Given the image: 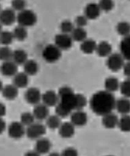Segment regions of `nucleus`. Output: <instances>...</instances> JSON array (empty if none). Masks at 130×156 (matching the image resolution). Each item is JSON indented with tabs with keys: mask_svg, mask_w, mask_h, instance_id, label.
<instances>
[{
	"mask_svg": "<svg viewBox=\"0 0 130 156\" xmlns=\"http://www.w3.org/2000/svg\"><path fill=\"white\" fill-rule=\"evenodd\" d=\"M24 156H40V154L35 151H30L27 152Z\"/></svg>",
	"mask_w": 130,
	"mask_h": 156,
	"instance_id": "obj_46",
	"label": "nucleus"
},
{
	"mask_svg": "<svg viewBox=\"0 0 130 156\" xmlns=\"http://www.w3.org/2000/svg\"><path fill=\"white\" fill-rule=\"evenodd\" d=\"M17 15L15 11L12 8H7L0 12V22L5 26H11L16 22Z\"/></svg>",
	"mask_w": 130,
	"mask_h": 156,
	"instance_id": "obj_9",
	"label": "nucleus"
},
{
	"mask_svg": "<svg viewBox=\"0 0 130 156\" xmlns=\"http://www.w3.org/2000/svg\"><path fill=\"white\" fill-rule=\"evenodd\" d=\"M14 40L12 31H2L0 34V44L3 46H9Z\"/></svg>",
	"mask_w": 130,
	"mask_h": 156,
	"instance_id": "obj_32",
	"label": "nucleus"
},
{
	"mask_svg": "<svg viewBox=\"0 0 130 156\" xmlns=\"http://www.w3.org/2000/svg\"><path fill=\"white\" fill-rule=\"evenodd\" d=\"M3 88H4L3 83H2V81L1 80H0V93H1L2 91V90H3Z\"/></svg>",
	"mask_w": 130,
	"mask_h": 156,
	"instance_id": "obj_48",
	"label": "nucleus"
},
{
	"mask_svg": "<svg viewBox=\"0 0 130 156\" xmlns=\"http://www.w3.org/2000/svg\"><path fill=\"white\" fill-rule=\"evenodd\" d=\"M0 72L4 76L14 77L18 73V66L12 60L4 62L0 66Z\"/></svg>",
	"mask_w": 130,
	"mask_h": 156,
	"instance_id": "obj_11",
	"label": "nucleus"
},
{
	"mask_svg": "<svg viewBox=\"0 0 130 156\" xmlns=\"http://www.w3.org/2000/svg\"><path fill=\"white\" fill-rule=\"evenodd\" d=\"M7 112V108L6 106L4 103H0V118H3L6 115Z\"/></svg>",
	"mask_w": 130,
	"mask_h": 156,
	"instance_id": "obj_45",
	"label": "nucleus"
},
{
	"mask_svg": "<svg viewBox=\"0 0 130 156\" xmlns=\"http://www.w3.org/2000/svg\"><path fill=\"white\" fill-rule=\"evenodd\" d=\"M71 37L73 41L77 42H82L87 39V34L84 28L75 27L71 33Z\"/></svg>",
	"mask_w": 130,
	"mask_h": 156,
	"instance_id": "obj_28",
	"label": "nucleus"
},
{
	"mask_svg": "<svg viewBox=\"0 0 130 156\" xmlns=\"http://www.w3.org/2000/svg\"><path fill=\"white\" fill-rule=\"evenodd\" d=\"M116 99L112 93L99 90L92 95L89 101L91 111L98 115H103L112 112L115 108Z\"/></svg>",
	"mask_w": 130,
	"mask_h": 156,
	"instance_id": "obj_1",
	"label": "nucleus"
},
{
	"mask_svg": "<svg viewBox=\"0 0 130 156\" xmlns=\"http://www.w3.org/2000/svg\"><path fill=\"white\" fill-rule=\"evenodd\" d=\"M59 102L55 108L56 115L60 118H65L71 115L76 108V96L69 86H62L57 93Z\"/></svg>",
	"mask_w": 130,
	"mask_h": 156,
	"instance_id": "obj_2",
	"label": "nucleus"
},
{
	"mask_svg": "<svg viewBox=\"0 0 130 156\" xmlns=\"http://www.w3.org/2000/svg\"><path fill=\"white\" fill-rule=\"evenodd\" d=\"M115 108L121 114H129L130 113V100L125 97L118 99L116 101Z\"/></svg>",
	"mask_w": 130,
	"mask_h": 156,
	"instance_id": "obj_19",
	"label": "nucleus"
},
{
	"mask_svg": "<svg viewBox=\"0 0 130 156\" xmlns=\"http://www.w3.org/2000/svg\"><path fill=\"white\" fill-rule=\"evenodd\" d=\"M42 94L38 88L32 87L28 88L24 94V98L26 101L31 105H37L42 101Z\"/></svg>",
	"mask_w": 130,
	"mask_h": 156,
	"instance_id": "obj_10",
	"label": "nucleus"
},
{
	"mask_svg": "<svg viewBox=\"0 0 130 156\" xmlns=\"http://www.w3.org/2000/svg\"><path fill=\"white\" fill-rule=\"evenodd\" d=\"M118 127L121 131L130 132V115H123L120 119H119Z\"/></svg>",
	"mask_w": 130,
	"mask_h": 156,
	"instance_id": "obj_33",
	"label": "nucleus"
},
{
	"mask_svg": "<svg viewBox=\"0 0 130 156\" xmlns=\"http://www.w3.org/2000/svg\"><path fill=\"white\" fill-rule=\"evenodd\" d=\"M61 118L57 115H49L47 119H46V126L51 130H55L59 128L61 126Z\"/></svg>",
	"mask_w": 130,
	"mask_h": 156,
	"instance_id": "obj_29",
	"label": "nucleus"
},
{
	"mask_svg": "<svg viewBox=\"0 0 130 156\" xmlns=\"http://www.w3.org/2000/svg\"><path fill=\"white\" fill-rule=\"evenodd\" d=\"M88 19L84 15H80L75 18L74 24L76 25V27L84 28V27H86L87 23H88Z\"/></svg>",
	"mask_w": 130,
	"mask_h": 156,
	"instance_id": "obj_41",
	"label": "nucleus"
},
{
	"mask_svg": "<svg viewBox=\"0 0 130 156\" xmlns=\"http://www.w3.org/2000/svg\"><path fill=\"white\" fill-rule=\"evenodd\" d=\"M48 156H61V154L57 153V152H52L49 154Z\"/></svg>",
	"mask_w": 130,
	"mask_h": 156,
	"instance_id": "obj_47",
	"label": "nucleus"
},
{
	"mask_svg": "<svg viewBox=\"0 0 130 156\" xmlns=\"http://www.w3.org/2000/svg\"><path fill=\"white\" fill-rule=\"evenodd\" d=\"M119 86H120V83L116 77H109L104 81L105 90L106 91L112 93V94L113 92L117 91V90L119 89Z\"/></svg>",
	"mask_w": 130,
	"mask_h": 156,
	"instance_id": "obj_27",
	"label": "nucleus"
},
{
	"mask_svg": "<svg viewBox=\"0 0 130 156\" xmlns=\"http://www.w3.org/2000/svg\"><path fill=\"white\" fill-rule=\"evenodd\" d=\"M1 10H2L1 9V5H0V12H1Z\"/></svg>",
	"mask_w": 130,
	"mask_h": 156,
	"instance_id": "obj_50",
	"label": "nucleus"
},
{
	"mask_svg": "<svg viewBox=\"0 0 130 156\" xmlns=\"http://www.w3.org/2000/svg\"><path fill=\"white\" fill-rule=\"evenodd\" d=\"M112 51V46L107 41H103L97 44L96 53L100 57H108Z\"/></svg>",
	"mask_w": 130,
	"mask_h": 156,
	"instance_id": "obj_21",
	"label": "nucleus"
},
{
	"mask_svg": "<svg viewBox=\"0 0 130 156\" xmlns=\"http://www.w3.org/2000/svg\"><path fill=\"white\" fill-rule=\"evenodd\" d=\"M27 2L25 0H12V9L14 11L21 12L26 9Z\"/></svg>",
	"mask_w": 130,
	"mask_h": 156,
	"instance_id": "obj_39",
	"label": "nucleus"
},
{
	"mask_svg": "<svg viewBox=\"0 0 130 156\" xmlns=\"http://www.w3.org/2000/svg\"><path fill=\"white\" fill-rule=\"evenodd\" d=\"M7 128V124L2 118H0V135L2 134Z\"/></svg>",
	"mask_w": 130,
	"mask_h": 156,
	"instance_id": "obj_44",
	"label": "nucleus"
},
{
	"mask_svg": "<svg viewBox=\"0 0 130 156\" xmlns=\"http://www.w3.org/2000/svg\"><path fill=\"white\" fill-rule=\"evenodd\" d=\"M52 148V143L50 140L46 138H40L37 139L35 145V151L40 155L48 153Z\"/></svg>",
	"mask_w": 130,
	"mask_h": 156,
	"instance_id": "obj_15",
	"label": "nucleus"
},
{
	"mask_svg": "<svg viewBox=\"0 0 130 156\" xmlns=\"http://www.w3.org/2000/svg\"><path fill=\"white\" fill-rule=\"evenodd\" d=\"M97 42L91 39H86L84 41L81 42L80 50L83 53L86 54H91L96 51L97 48Z\"/></svg>",
	"mask_w": 130,
	"mask_h": 156,
	"instance_id": "obj_24",
	"label": "nucleus"
},
{
	"mask_svg": "<svg viewBox=\"0 0 130 156\" xmlns=\"http://www.w3.org/2000/svg\"><path fill=\"white\" fill-rule=\"evenodd\" d=\"M119 50L120 54L124 60L127 62L130 61V35L123 37L122 40L119 44Z\"/></svg>",
	"mask_w": 130,
	"mask_h": 156,
	"instance_id": "obj_20",
	"label": "nucleus"
},
{
	"mask_svg": "<svg viewBox=\"0 0 130 156\" xmlns=\"http://www.w3.org/2000/svg\"><path fill=\"white\" fill-rule=\"evenodd\" d=\"M28 60V55L23 49H16L12 54V61L17 65H23Z\"/></svg>",
	"mask_w": 130,
	"mask_h": 156,
	"instance_id": "obj_25",
	"label": "nucleus"
},
{
	"mask_svg": "<svg viewBox=\"0 0 130 156\" xmlns=\"http://www.w3.org/2000/svg\"><path fill=\"white\" fill-rule=\"evenodd\" d=\"M42 101L47 107L56 106L59 102V96L54 90H47L42 94Z\"/></svg>",
	"mask_w": 130,
	"mask_h": 156,
	"instance_id": "obj_14",
	"label": "nucleus"
},
{
	"mask_svg": "<svg viewBox=\"0 0 130 156\" xmlns=\"http://www.w3.org/2000/svg\"><path fill=\"white\" fill-rule=\"evenodd\" d=\"M35 118L34 116L33 113L30 112L23 113L20 116V123L27 127L35 123Z\"/></svg>",
	"mask_w": 130,
	"mask_h": 156,
	"instance_id": "obj_35",
	"label": "nucleus"
},
{
	"mask_svg": "<svg viewBox=\"0 0 130 156\" xmlns=\"http://www.w3.org/2000/svg\"><path fill=\"white\" fill-rule=\"evenodd\" d=\"M123 71L124 74L127 79H130V61L127 62V63H124L123 66Z\"/></svg>",
	"mask_w": 130,
	"mask_h": 156,
	"instance_id": "obj_43",
	"label": "nucleus"
},
{
	"mask_svg": "<svg viewBox=\"0 0 130 156\" xmlns=\"http://www.w3.org/2000/svg\"><path fill=\"white\" fill-rule=\"evenodd\" d=\"M106 64L110 70L117 72L123 68L124 64V58L120 54H111L107 57Z\"/></svg>",
	"mask_w": 130,
	"mask_h": 156,
	"instance_id": "obj_6",
	"label": "nucleus"
},
{
	"mask_svg": "<svg viewBox=\"0 0 130 156\" xmlns=\"http://www.w3.org/2000/svg\"><path fill=\"white\" fill-rule=\"evenodd\" d=\"M29 83V76L24 72H18L13 77V84L17 88L27 87Z\"/></svg>",
	"mask_w": 130,
	"mask_h": 156,
	"instance_id": "obj_22",
	"label": "nucleus"
},
{
	"mask_svg": "<svg viewBox=\"0 0 130 156\" xmlns=\"http://www.w3.org/2000/svg\"><path fill=\"white\" fill-rule=\"evenodd\" d=\"M12 34H13L14 39L20 41H24V40L27 39V35H28L27 28L23 27L22 26H20V25H18L17 27H16L14 29L13 31H12Z\"/></svg>",
	"mask_w": 130,
	"mask_h": 156,
	"instance_id": "obj_30",
	"label": "nucleus"
},
{
	"mask_svg": "<svg viewBox=\"0 0 130 156\" xmlns=\"http://www.w3.org/2000/svg\"><path fill=\"white\" fill-rule=\"evenodd\" d=\"M97 4L102 12H109L112 11L114 7V0H99Z\"/></svg>",
	"mask_w": 130,
	"mask_h": 156,
	"instance_id": "obj_36",
	"label": "nucleus"
},
{
	"mask_svg": "<svg viewBox=\"0 0 130 156\" xmlns=\"http://www.w3.org/2000/svg\"><path fill=\"white\" fill-rule=\"evenodd\" d=\"M3 31V25L2 24V23L0 22V34Z\"/></svg>",
	"mask_w": 130,
	"mask_h": 156,
	"instance_id": "obj_49",
	"label": "nucleus"
},
{
	"mask_svg": "<svg viewBox=\"0 0 130 156\" xmlns=\"http://www.w3.org/2000/svg\"><path fill=\"white\" fill-rule=\"evenodd\" d=\"M12 54H13V51H12L9 46H3L2 47H0V60L2 62L11 61Z\"/></svg>",
	"mask_w": 130,
	"mask_h": 156,
	"instance_id": "obj_34",
	"label": "nucleus"
},
{
	"mask_svg": "<svg viewBox=\"0 0 130 156\" xmlns=\"http://www.w3.org/2000/svg\"><path fill=\"white\" fill-rule=\"evenodd\" d=\"M117 32L122 37L130 35V24L127 22H120L116 26Z\"/></svg>",
	"mask_w": 130,
	"mask_h": 156,
	"instance_id": "obj_31",
	"label": "nucleus"
},
{
	"mask_svg": "<svg viewBox=\"0 0 130 156\" xmlns=\"http://www.w3.org/2000/svg\"><path fill=\"white\" fill-rule=\"evenodd\" d=\"M73 41L71 35L67 34L60 33L54 37V44L61 50L69 49L72 46Z\"/></svg>",
	"mask_w": 130,
	"mask_h": 156,
	"instance_id": "obj_7",
	"label": "nucleus"
},
{
	"mask_svg": "<svg viewBox=\"0 0 130 156\" xmlns=\"http://www.w3.org/2000/svg\"><path fill=\"white\" fill-rule=\"evenodd\" d=\"M119 119L117 115L112 112L102 116V124L106 128L112 129L118 126Z\"/></svg>",
	"mask_w": 130,
	"mask_h": 156,
	"instance_id": "obj_18",
	"label": "nucleus"
},
{
	"mask_svg": "<svg viewBox=\"0 0 130 156\" xmlns=\"http://www.w3.org/2000/svg\"><path fill=\"white\" fill-rule=\"evenodd\" d=\"M26 130L24 126L20 122L14 121L10 124L8 127V135L13 139H20L24 136Z\"/></svg>",
	"mask_w": 130,
	"mask_h": 156,
	"instance_id": "obj_8",
	"label": "nucleus"
},
{
	"mask_svg": "<svg viewBox=\"0 0 130 156\" xmlns=\"http://www.w3.org/2000/svg\"><path fill=\"white\" fill-rule=\"evenodd\" d=\"M59 28L61 33L67 34H71L72 31L75 28L74 24L69 20H64L59 25Z\"/></svg>",
	"mask_w": 130,
	"mask_h": 156,
	"instance_id": "obj_37",
	"label": "nucleus"
},
{
	"mask_svg": "<svg viewBox=\"0 0 130 156\" xmlns=\"http://www.w3.org/2000/svg\"><path fill=\"white\" fill-rule=\"evenodd\" d=\"M76 110H82L87 104V100L84 95L76 94Z\"/></svg>",
	"mask_w": 130,
	"mask_h": 156,
	"instance_id": "obj_40",
	"label": "nucleus"
},
{
	"mask_svg": "<svg viewBox=\"0 0 130 156\" xmlns=\"http://www.w3.org/2000/svg\"><path fill=\"white\" fill-rule=\"evenodd\" d=\"M32 113L35 119L38 121H44L47 119L50 115V110H49V107L45 106L43 103H39V104L35 105Z\"/></svg>",
	"mask_w": 130,
	"mask_h": 156,
	"instance_id": "obj_16",
	"label": "nucleus"
},
{
	"mask_svg": "<svg viewBox=\"0 0 130 156\" xmlns=\"http://www.w3.org/2000/svg\"><path fill=\"white\" fill-rule=\"evenodd\" d=\"M101 12L102 11L97 3L91 2L87 4L85 7L84 15L89 20H95L99 17Z\"/></svg>",
	"mask_w": 130,
	"mask_h": 156,
	"instance_id": "obj_13",
	"label": "nucleus"
},
{
	"mask_svg": "<svg viewBox=\"0 0 130 156\" xmlns=\"http://www.w3.org/2000/svg\"><path fill=\"white\" fill-rule=\"evenodd\" d=\"M75 133V126L71 122H65L61 124L59 128V134L61 138H72Z\"/></svg>",
	"mask_w": 130,
	"mask_h": 156,
	"instance_id": "obj_17",
	"label": "nucleus"
},
{
	"mask_svg": "<svg viewBox=\"0 0 130 156\" xmlns=\"http://www.w3.org/2000/svg\"><path fill=\"white\" fill-rule=\"evenodd\" d=\"M107 156H113V155H107Z\"/></svg>",
	"mask_w": 130,
	"mask_h": 156,
	"instance_id": "obj_51",
	"label": "nucleus"
},
{
	"mask_svg": "<svg viewBox=\"0 0 130 156\" xmlns=\"http://www.w3.org/2000/svg\"><path fill=\"white\" fill-rule=\"evenodd\" d=\"M70 120L71 123L74 126L81 127L86 125L88 121V116L87 113L82 110H76L71 113Z\"/></svg>",
	"mask_w": 130,
	"mask_h": 156,
	"instance_id": "obj_12",
	"label": "nucleus"
},
{
	"mask_svg": "<svg viewBox=\"0 0 130 156\" xmlns=\"http://www.w3.org/2000/svg\"><path fill=\"white\" fill-rule=\"evenodd\" d=\"M46 126L40 123H34L27 127L26 129V136L32 140H37L46 133Z\"/></svg>",
	"mask_w": 130,
	"mask_h": 156,
	"instance_id": "obj_5",
	"label": "nucleus"
},
{
	"mask_svg": "<svg viewBox=\"0 0 130 156\" xmlns=\"http://www.w3.org/2000/svg\"><path fill=\"white\" fill-rule=\"evenodd\" d=\"M18 88L14 84H9L4 86L2 91V96L5 98L9 101H12L15 99L18 96Z\"/></svg>",
	"mask_w": 130,
	"mask_h": 156,
	"instance_id": "obj_23",
	"label": "nucleus"
},
{
	"mask_svg": "<svg viewBox=\"0 0 130 156\" xmlns=\"http://www.w3.org/2000/svg\"><path fill=\"white\" fill-rule=\"evenodd\" d=\"M61 50L55 44H48L42 51V57L47 63H55L60 59Z\"/></svg>",
	"mask_w": 130,
	"mask_h": 156,
	"instance_id": "obj_4",
	"label": "nucleus"
},
{
	"mask_svg": "<svg viewBox=\"0 0 130 156\" xmlns=\"http://www.w3.org/2000/svg\"><path fill=\"white\" fill-rule=\"evenodd\" d=\"M61 156H78V152L74 147H69L64 150Z\"/></svg>",
	"mask_w": 130,
	"mask_h": 156,
	"instance_id": "obj_42",
	"label": "nucleus"
},
{
	"mask_svg": "<svg viewBox=\"0 0 130 156\" xmlns=\"http://www.w3.org/2000/svg\"><path fill=\"white\" fill-rule=\"evenodd\" d=\"M18 25L25 28L35 26L37 22V16L32 10L25 9L19 12L17 15V20Z\"/></svg>",
	"mask_w": 130,
	"mask_h": 156,
	"instance_id": "obj_3",
	"label": "nucleus"
},
{
	"mask_svg": "<svg viewBox=\"0 0 130 156\" xmlns=\"http://www.w3.org/2000/svg\"><path fill=\"white\" fill-rule=\"evenodd\" d=\"M119 90L124 97L130 98V79H127L120 83Z\"/></svg>",
	"mask_w": 130,
	"mask_h": 156,
	"instance_id": "obj_38",
	"label": "nucleus"
},
{
	"mask_svg": "<svg viewBox=\"0 0 130 156\" xmlns=\"http://www.w3.org/2000/svg\"><path fill=\"white\" fill-rule=\"evenodd\" d=\"M24 72L28 76H34L37 74L39 71V65L35 60H27L23 64Z\"/></svg>",
	"mask_w": 130,
	"mask_h": 156,
	"instance_id": "obj_26",
	"label": "nucleus"
}]
</instances>
